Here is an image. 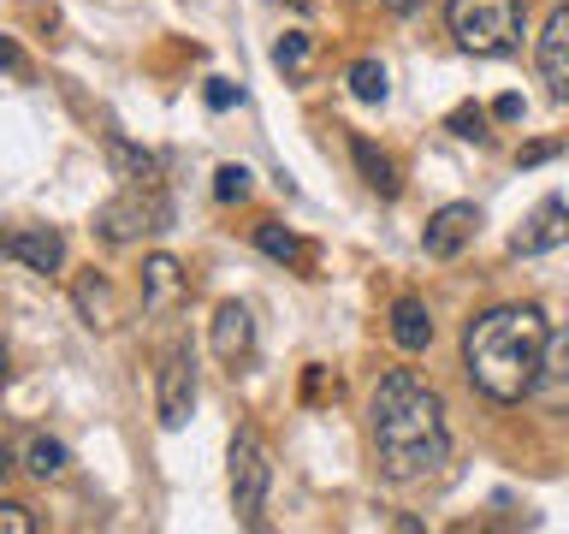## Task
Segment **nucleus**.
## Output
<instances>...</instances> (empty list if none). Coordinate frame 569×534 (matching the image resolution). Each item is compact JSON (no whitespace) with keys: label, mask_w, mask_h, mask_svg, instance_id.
I'll return each instance as SVG.
<instances>
[{"label":"nucleus","mask_w":569,"mask_h":534,"mask_svg":"<svg viewBox=\"0 0 569 534\" xmlns=\"http://www.w3.org/2000/svg\"><path fill=\"white\" fill-rule=\"evenodd\" d=\"M350 96H356V101H368V107H380V101L391 96L386 66H380V60H356V66H350Z\"/></svg>","instance_id":"obj_19"},{"label":"nucleus","mask_w":569,"mask_h":534,"mask_svg":"<svg viewBox=\"0 0 569 534\" xmlns=\"http://www.w3.org/2000/svg\"><path fill=\"white\" fill-rule=\"evenodd\" d=\"M451 131H457V137L487 142V113H480V107H457V113H451Z\"/></svg>","instance_id":"obj_23"},{"label":"nucleus","mask_w":569,"mask_h":534,"mask_svg":"<svg viewBox=\"0 0 569 534\" xmlns=\"http://www.w3.org/2000/svg\"><path fill=\"white\" fill-rule=\"evenodd\" d=\"M551 155H558V142H528V149H522V167H540V160H551Z\"/></svg>","instance_id":"obj_24"},{"label":"nucleus","mask_w":569,"mask_h":534,"mask_svg":"<svg viewBox=\"0 0 569 534\" xmlns=\"http://www.w3.org/2000/svg\"><path fill=\"white\" fill-rule=\"evenodd\" d=\"M546 350V315L533 303H498L462 327V374L480 398L522 404Z\"/></svg>","instance_id":"obj_2"},{"label":"nucleus","mask_w":569,"mask_h":534,"mask_svg":"<svg viewBox=\"0 0 569 534\" xmlns=\"http://www.w3.org/2000/svg\"><path fill=\"white\" fill-rule=\"evenodd\" d=\"M167 220H172L167 196H160L154 185H131L96 214V231L107 244H137V238H149V231H167Z\"/></svg>","instance_id":"obj_5"},{"label":"nucleus","mask_w":569,"mask_h":534,"mask_svg":"<svg viewBox=\"0 0 569 534\" xmlns=\"http://www.w3.org/2000/svg\"><path fill=\"white\" fill-rule=\"evenodd\" d=\"M256 249H261V256H273V261H284V267H309V244H302L297 231H284L279 220L256 226Z\"/></svg>","instance_id":"obj_16"},{"label":"nucleus","mask_w":569,"mask_h":534,"mask_svg":"<svg viewBox=\"0 0 569 534\" xmlns=\"http://www.w3.org/2000/svg\"><path fill=\"white\" fill-rule=\"evenodd\" d=\"M380 12H391V18H409V12H421V0H380Z\"/></svg>","instance_id":"obj_27"},{"label":"nucleus","mask_w":569,"mask_h":534,"mask_svg":"<svg viewBox=\"0 0 569 534\" xmlns=\"http://www.w3.org/2000/svg\"><path fill=\"white\" fill-rule=\"evenodd\" d=\"M540 78L551 89V101L569 107V7H558L546 18V36H540Z\"/></svg>","instance_id":"obj_12"},{"label":"nucleus","mask_w":569,"mask_h":534,"mask_svg":"<svg viewBox=\"0 0 569 534\" xmlns=\"http://www.w3.org/2000/svg\"><path fill=\"white\" fill-rule=\"evenodd\" d=\"M558 244H569V202L546 196V202L522 220V231L510 238V249L516 256H546V249H558Z\"/></svg>","instance_id":"obj_9"},{"label":"nucleus","mask_w":569,"mask_h":534,"mask_svg":"<svg viewBox=\"0 0 569 534\" xmlns=\"http://www.w3.org/2000/svg\"><path fill=\"white\" fill-rule=\"evenodd\" d=\"M0 374H7V345H0Z\"/></svg>","instance_id":"obj_30"},{"label":"nucleus","mask_w":569,"mask_h":534,"mask_svg":"<svg viewBox=\"0 0 569 534\" xmlns=\"http://www.w3.org/2000/svg\"><path fill=\"white\" fill-rule=\"evenodd\" d=\"M475 231H480V208H475V202H445L439 214H427L421 249H427L433 261H451V256H462V249L475 244Z\"/></svg>","instance_id":"obj_8"},{"label":"nucleus","mask_w":569,"mask_h":534,"mask_svg":"<svg viewBox=\"0 0 569 534\" xmlns=\"http://www.w3.org/2000/svg\"><path fill=\"white\" fill-rule=\"evenodd\" d=\"M249 350H256V320H249L243 303H220V315H213V356L220 363H249Z\"/></svg>","instance_id":"obj_13"},{"label":"nucleus","mask_w":569,"mask_h":534,"mask_svg":"<svg viewBox=\"0 0 569 534\" xmlns=\"http://www.w3.org/2000/svg\"><path fill=\"white\" fill-rule=\"evenodd\" d=\"M78 309H83V320H89V327H113V320H119L113 285H107V279H96V274H83V279H78Z\"/></svg>","instance_id":"obj_18"},{"label":"nucleus","mask_w":569,"mask_h":534,"mask_svg":"<svg viewBox=\"0 0 569 534\" xmlns=\"http://www.w3.org/2000/svg\"><path fill=\"white\" fill-rule=\"evenodd\" d=\"M528 398L540 404L546 416H569V327L546 333V350H540V368H533Z\"/></svg>","instance_id":"obj_7"},{"label":"nucleus","mask_w":569,"mask_h":534,"mask_svg":"<svg viewBox=\"0 0 569 534\" xmlns=\"http://www.w3.org/2000/svg\"><path fill=\"white\" fill-rule=\"evenodd\" d=\"M391 345L398 350H427L433 345V315L421 297H398L391 303Z\"/></svg>","instance_id":"obj_14"},{"label":"nucleus","mask_w":569,"mask_h":534,"mask_svg":"<svg viewBox=\"0 0 569 534\" xmlns=\"http://www.w3.org/2000/svg\"><path fill=\"white\" fill-rule=\"evenodd\" d=\"M350 155H356V167H362V185L391 202V196H398V167H391V155L373 149L368 137H350Z\"/></svg>","instance_id":"obj_15"},{"label":"nucleus","mask_w":569,"mask_h":534,"mask_svg":"<svg viewBox=\"0 0 569 534\" xmlns=\"http://www.w3.org/2000/svg\"><path fill=\"white\" fill-rule=\"evenodd\" d=\"M154 409H160V427H184L190 422V409H196V356H190V345H172L167 356H160Z\"/></svg>","instance_id":"obj_6"},{"label":"nucleus","mask_w":569,"mask_h":534,"mask_svg":"<svg viewBox=\"0 0 569 534\" xmlns=\"http://www.w3.org/2000/svg\"><path fill=\"white\" fill-rule=\"evenodd\" d=\"M213 196H220V202H243L249 196V167H220L213 172Z\"/></svg>","instance_id":"obj_20"},{"label":"nucleus","mask_w":569,"mask_h":534,"mask_svg":"<svg viewBox=\"0 0 569 534\" xmlns=\"http://www.w3.org/2000/svg\"><path fill=\"white\" fill-rule=\"evenodd\" d=\"M0 71H24V53H18V42H7V36H0Z\"/></svg>","instance_id":"obj_25"},{"label":"nucleus","mask_w":569,"mask_h":534,"mask_svg":"<svg viewBox=\"0 0 569 534\" xmlns=\"http://www.w3.org/2000/svg\"><path fill=\"white\" fill-rule=\"evenodd\" d=\"M190 297V279H184V267H178L172 256H149L142 261V315H172L178 303Z\"/></svg>","instance_id":"obj_11"},{"label":"nucleus","mask_w":569,"mask_h":534,"mask_svg":"<svg viewBox=\"0 0 569 534\" xmlns=\"http://www.w3.org/2000/svg\"><path fill=\"white\" fill-rule=\"evenodd\" d=\"M492 113H498V119H522V96H498Z\"/></svg>","instance_id":"obj_26"},{"label":"nucleus","mask_w":569,"mask_h":534,"mask_svg":"<svg viewBox=\"0 0 569 534\" xmlns=\"http://www.w3.org/2000/svg\"><path fill=\"white\" fill-rule=\"evenodd\" d=\"M368 434L386 481H427L451 457V427H445V398L416 368H391L373 386Z\"/></svg>","instance_id":"obj_1"},{"label":"nucleus","mask_w":569,"mask_h":534,"mask_svg":"<svg viewBox=\"0 0 569 534\" xmlns=\"http://www.w3.org/2000/svg\"><path fill=\"white\" fill-rule=\"evenodd\" d=\"M0 534H36V516L18 498H0Z\"/></svg>","instance_id":"obj_22"},{"label":"nucleus","mask_w":569,"mask_h":534,"mask_svg":"<svg viewBox=\"0 0 569 534\" xmlns=\"http://www.w3.org/2000/svg\"><path fill=\"white\" fill-rule=\"evenodd\" d=\"M12 469V457H7V445H0V475H7Z\"/></svg>","instance_id":"obj_29"},{"label":"nucleus","mask_w":569,"mask_h":534,"mask_svg":"<svg viewBox=\"0 0 569 534\" xmlns=\"http://www.w3.org/2000/svg\"><path fill=\"white\" fill-rule=\"evenodd\" d=\"M451 36L475 60H505L522 42V7L516 0H451Z\"/></svg>","instance_id":"obj_3"},{"label":"nucleus","mask_w":569,"mask_h":534,"mask_svg":"<svg viewBox=\"0 0 569 534\" xmlns=\"http://www.w3.org/2000/svg\"><path fill=\"white\" fill-rule=\"evenodd\" d=\"M267 487H273V463H267V445H261L256 427H238V439H231V511H238V523L261 528Z\"/></svg>","instance_id":"obj_4"},{"label":"nucleus","mask_w":569,"mask_h":534,"mask_svg":"<svg viewBox=\"0 0 569 534\" xmlns=\"http://www.w3.org/2000/svg\"><path fill=\"white\" fill-rule=\"evenodd\" d=\"M208 107H231V83L213 78V83H208Z\"/></svg>","instance_id":"obj_28"},{"label":"nucleus","mask_w":569,"mask_h":534,"mask_svg":"<svg viewBox=\"0 0 569 534\" xmlns=\"http://www.w3.org/2000/svg\"><path fill=\"white\" fill-rule=\"evenodd\" d=\"M24 469L36 475V481H60L66 469H71V452L60 439H48V434H30L24 439Z\"/></svg>","instance_id":"obj_17"},{"label":"nucleus","mask_w":569,"mask_h":534,"mask_svg":"<svg viewBox=\"0 0 569 534\" xmlns=\"http://www.w3.org/2000/svg\"><path fill=\"white\" fill-rule=\"evenodd\" d=\"M0 249H7L12 261H24L30 274H60V261H66V238L53 226H18L0 238Z\"/></svg>","instance_id":"obj_10"},{"label":"nucleus","mask_w":569,"mask_h":534,"mask_svg":"<svg viewBox=\"0 0 569 534\" xmlns=\"http://www.w3.org/2000/svg\"><path fill=\"white\" fill-rule=\"evenodd\" d=\"M273 66L279 71H302V66H309V36H297V30L284 36V42L273 48Z\"/></svg>","instance_id":"obj_21"}]
</instances>
